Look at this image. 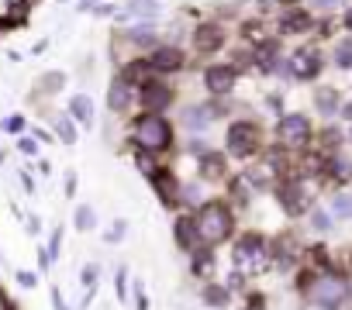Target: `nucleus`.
Segmentation results:
<instances>
[{"label": "nucleus", "instance_id": "f257e3e1", "mask_svg": "<svg viewBox=\"0 0 352 310\" xmlns=\"http://www.w3.org/2000/svg\"><path fill=\"white\" fill-rule=\"evenodd\" d=\"M297 293L318 310H345L352 303V279L342 269H307L300 265L294 279Z\"/></svg>", "mask_w": 352, "mask_h": 310}, {"label": "nucleus", "instance_id": "f03ea898", "mask_svg": "<svg viewBox=\"0 0 352 310\" xmlns=\"http://www.w3.org/2000/svg\"><path fill=\"white\" fill-rule=\"evenodd\" d=\"M180 128L169 114H145V110H135L128 114V141L131 148H142V152H152V155H169L176 148V138Z\"/></svg>", "mask_w": 352, "mask_h": 310}, {"label": "nucleus", "instance_id": "7ed1b4c3", "mask_svg": "<svg viewBox=\"0 0 352 310\" xmlns=\"http://www.w3.org/2000/svg\"><path fill=\"white\" fill-rule=\"evenodd\" d=\"M194 224H197V235H201V245H225L235 238L239 231V214L235 207L225 200V197H211V200H201L194 207Z\"/></svg>", "mask_w": 352, "mask_h": 310}, {"label": "nucleus", "instance_id": "20e7f679", "mask_svg": "<svg viewBox=\"0 0 352 310\" xmlns=\"http://www.w3.org/2000/svg\"><path fill=\"white\" fill-rule=\"evenodd\" d=\"M324 69H328V52H324V45L304 38V42H297L294 49H287L280 80H283V83H307V86H314V83H321Z\"/></svg>", "mask_w": 352, "mask_h": 310}, {"label": "nucleus", "instance_id": "39448f33", "mask_svg": "<svg viewBox=\"0 0 352 310\" xmlns=\"http://www.w3.org/2000/svg\"><path fill=\"white\" fill-rule=\"evenodd\" d=\"M266 148V128L259 117H232L225 128V155L235 163H252L259 159V152Z\"/></svg>", "mask_w": 352, "mask_h": 310}, {"label": "nucleus", "instance_id": "423d86ee", "mask_svg": "<svg viewBox=\"0 0 352 310\" xmlns=\"http://www.w3.org/2000/svg\"><path fill=\"white\" fill-rule=\"evenodd\" d=\"M162 42V32L155 21H128V25H118L111 32V52H114V62L118 59H128V56H145L152 45Z\"/></svg>", "mask_w": 352, "mask_h": 310}, {"label": "nucleus", "instance_id": "0eeeda50", "mask_svg": "<svg viewBox=\"0 0 352 310\" xmlns=\"http://www.w3.org/2000/svg\"><path fill=\"white\" fill-rule=\"evenodd\" d=\"M314 117L307 114V110H283L280 117H276V124H273V141L280 145V148H287V152H304V148H311V141H314Z\"/></svg>", "mask_w": 352, "mask_h": 310}, {"label": "nucleus", "instance_id": "6e6552de", "mask_svg": "<svg viewBox=\"0 0 352 310\" xmlns=\"http://www.w3.org/2000/svg\"><path fill=\"white\" fill-rule=\"evenodd\" d=\"M232 25H225V21H218V18H204V21H197L194 28H190V52H194V59H218V56H225L228 52V45H232Z\"/></svg>", "mask_w": 352, "mask_h": 310}, {"label": "nucleus", "instance_id": "1a4fd4ad", "mask_svg": "<svg viewBox=\"0 0 352 310\" xmlns=\"http://www.w3.org/2000/svg\"><path fill=\"white\" fill-rule=\"evenodd\" d=\"M232 262H235V272L239 276H263L273 262H270V238L259 235V231H245L235 238V248H232Z\"/></svg>", "mask_w": 352, "mask_h": 310}, {"label": "nucleus", "instance_id": "9d476101", "mask_svg": "<svg viewBox=\"0 0 352 310\" xmlns=\"http://www.w3.org/2000/svg\"><path fill=\"white\" fill-rule=\"evenodd\" d=\"M190 49L187 45H180V42H169V38H162L159 45H152L148 52H145V62H148V69H152V76H162V80H176V76H184L187 73V66H190Z\"/></svg>", "mask_w": 352, "mask_h": 310}, {"label": "nucleus", "instance_id": "9b49d317", "mask_svg": "<svg viewBox=\"0 0 352 310\" xmlns=\"http://www.w3.org/2000/svg\"><path fill=\"white\" fill-rule=\"evenodd\" d=\"M180 104V86L162 76H148L142 86H135V107L145 114H169Z\"/></svg>", "mask_w": 352, "mask_h": 310}, {"label": "nucleus", "instance_id": "f8f14e48", "mask_svg": "<svg viewBox=\"0 0 352 310\" xmlns=\"http://www.w3.org/2000/svg\"><path fill=\"white\" fill-rule=\"evenodd\" d=\"M270 190H273V200L280 204V211H283L287 217H307V211L318 204L311 183L300 180V176H283V180H276Z\"/></svg>", "mask_w": 352, "mask_h": 310}, {"label": "nucleus", "instance_id": "ddd939ff", "mask_svg": "<svg viewBox=\"0 0 352 310\" xmlns=\"http://www.w3.org/2000/svg\"><path fill=\"white\" fill-rule=\"evenodd\" d=\"M314 21H318V14H314L307 4L276 8V18L270 21V32H273L276 38H283V42H304V38H311Z\"/></svg>", "mask_w": 352, "mask_h": 310}, {"label": "nucleus", "instance_id": "4468645a", "mask_svg": "<svg viewBox=\"0 0 352 310\" xmlns=\"http://www.w3.org/2000/svg\"><path fill=\"white\" fill-rule=\"evenodd\" d=\"M252 49V76H263V80H280V69H283V56H287V42L276 38L273 32L249 45Z\"/></svg>", "mask_w": 352, "mask_h": 310}, {"label": "nucleus", "instance_id": "2eb2a0df", "mask_svg": "<svg viewBox=\"0 0 352 310\" xmlns=\"http://www.w3.org/2000/svg\"><path fill=\"white\" fill-rule=\"evenodd\" d=\"M201 83H204L208 97H235V90L242 83V73L228 59H208L204 69H201Z\"/></svg>", "mask_w": 352, "mask_h": 310}, {"label": "nucleus", "instance_id": "dca6fc26", "mask_svg": "<svg viewBox=\"0 0 352 310\" xmlns=\"http://www.w3.org/2000/svg\"><path fill=\"white\" fill-rule=\"evenodd\" d=\"M148 183H152V190H155V197H159L162 207H169V211H180L184 207V180L176 176L169 166H162L155 176H148Z\"/></svg>", "mask_w": 352, "mask_h": 310}, {"label": "nucleus", "instance_id": "f3484780", "mask_svg": "<svg viewBox=\"0 0 352 310\" xmlns=\"http://www.w3.org/2000/svg\"><path fill=\"white\" fill-rule=\"evenodd\" d=\"M342 100H345V93H342V86H335V83H314V86H311V110H314L321 121H335Z\"/></svg>", "mask_w": 352, "mask_h": 310}, {"label": "nucleus", "instance_id": "a211bd4d", "mask_svg": "<svg viewBox=\"0 0 352 310\" xmlns=\"http://www.w3.org/2000/svg\"><path fill=\"white\" fill-rule=\"evenodd\" d=\"M321 183L324 187H335V190H345L352 183V155L345 148L324 155V169H321Z\"/></svg>", "mask_w": 352, "mask_h": 310}, {"label": "nucleus", "instance_id": "6ab92c4d", "mask_svg": "<svg viewBox=\"0 0 352 310\" xmlns=\"http://www.w3.org/2000/svg\"><path fill=\"white\" fill-rule=\"evenodd\" d=\"M300 255H304V245L297 241V235L283 231V235L270 238V262H273L276 269H294V265H300Z\"/></svg>", "mask_w": 352, "mask_h": 310}, {"label": "nucleus", "instance_id": "aec40b11", "mask_svg": "<svg viewBox=\"0 0 352 310\" xmlns=\"http://www.w3.org/2000/svg\"><path fill=\"white\" fill-rule=\"evenodd\" d=\"M104 104H107V114H114V117H128V114L135 110V86L124 83L121 76H111V80H107Z\"/></svg>", "mask_w": 352, "mask_h": 310}, {"label": "nucleus", "instance_id": "412c9836", "mask_svg": "<svg viewBox=\"0 0 352 310\" xmlns=\"http://www.w3.org/2000/svg\"><path fill=\"white\" fill-rule=\"evenodd\" d=\"M228 155L225 152H218V148H204L201 155H197V176L204 180V183H225L228 176H232V169H228Z\"/></svg>", "mask_w": 352, "mask_h": 310}, {"label": "nucleus", "instance_id": "4be33fe9", "mask_svg": "<svg viewBox=\"0 0 352 310\" xmlns=\"http://www.w3.org/2000/svg\"><path fill=\"white\" fill-rule=\"evenodd\" d=\"M311 145H314L318 152H324V155L345 148V124H342V121H321V124L314 128V141H311Z\"/></svg>", "mask_w": 352, "mask_h": 310}, {"label": "nucleus", "instance_id": "5701e85b", "mask_svg": "<svg viewBox=\"0 0 352 310\" xmlns=\"http://www.w3.org/2000/svg\"><path fill=\"white\" fill-rule=\"evenodd\" d=\"M173 241L180 252H197L201 248V235H197V224H194V214H180L173 221Z\"/></svg>", "mask_w": 352, "mask_h": 310}, {"label": "nucleus", "instance_id": "b1692460", "mask_svg": "<svg viewBox=\"0 0 352 310\" xmlns=\"http://www.w3.org/2000/svg\"><path fill=\"white\" fill-rule=\"evenodd\" d=\"M328 66L338 69V73H352V35L338 32L331 42H328Z\"/></svg>", "mask_w": 352, "mask_h": 310}, {"label": "nucleus", "instance_id": "393cba45", "mask_svg": "<svg viewBox=\"0 0 352 310\" xmlns=\"http://www.w3.org/2000/svg\"><path fill=\"white\" fill-rule=\"evenodd\" d=\"M235 28L239 32H232L242 45H256V42H263L266 35H270V21L263 18V14H252V18H239L235 21Z\"/></svg>", "mask_w": 352, "mask_h": 310}, {"label": "nucleus", "instance_id": "a878e982", "mask_svg": "<svg viewBox=\"0 0 352 310\" xmlns=\"http://www.w3.org/2000/svg\"><path fill=\"white\" fill-rule=\"evenodd\" d=\"M114 76H121V80H124V83H131V86H142V83L152 76V69H148L145 56H128V59H118Z\"/></svg>", "mask_w": 352, "mask_h": 310}, {"label": "nucleus", "instance_id": "bb28decb", "mask_svg": "<svg viewBox=\"0 0 352 310\" xmlns=\"http://www.w3.org/2000/svg\"><path fill=\"white\" fill-rule=\"evenodd\" d=\"M201 300L208 307H214V310H225V307H232V289L225 283H218V279H208L204 289H201Z\"/></svg>", "mask_w": 352, "mask_h": 310}, {"label": "nucleus", "instance_id": "cd10ccee", "mask_svg": "<svg viewBox=\"0 0 352 310\" xmlns=\"http://www.w3.org/2000/svg\"><path fill=\"white\" fill-rule=\"evenodd\" d=\"M66 114H69L76 124L90 128V124H94V100H90L87 93H73V97H69V107H66Z\"/></svg>", "mask_w": 352, "mask_h": 310}, {"label": "nucleus", "instance_id": "c85d7f7f", "mask_svg": "<svg viewBox=\"0 0 352 310\" xmlns=\"http://www.w3.org/2000/svg\"><path fill=\"white\" fill-rule=\"evenodd\" d=\"M211 124V117H208V110H204V104H187L184 110H180V128H187V131H204Z\"/></svg>", "mask_w": 352, "mask_h": 310}, {"label": "nucleus", "instance_id": "c756f323", "mask_svg": "<svg viewBox=\"0 0 352 310\" xmlns=\"http://www.w3.org/2000/svg\"><path fill=\"white\" fill-rule=\"evenodd\" d=\"M342 28H338V14H318V21H314V32H311V42H318V45H328L335 35H338Z\"/></svg>", "mask_w": 352, "mask_h": 310}, {"label": "nucleus", "instance_id": "7c9ffc66", "mask_svg": "<svg viewBox=\"0 0 352 310\" xmlns=\"http://www.w3.org/2000/svg\"><path fill=\"white\" fill-rule=\"evenodd\" d=\"M204 110H208L211 124H214V121H232L235 100H232V97H208V100H204Z\"/></svg>", "mask_w": 352, "mask_h": 310}, {"label": "nucleus", "instance_id": "2f4dec72", "mask_svg": "<svg viewBox=\"0 0 352 310\" xmlns=\"http://www.w3.org/2000/svg\"><path fill=\"white\" fill-rule=\"evenodd\" d=\"M131 159H135V166H138V173L148 180V176H155L159 169H162V155H152V152H142V148H131Z\"/></svg>", "mask_w": 352, "mask_h": 310}, {"label": "nucleus", "instance_id": "473e14b6", "mask_svg": "<svg viewBox=\"0 0 352 310\" xmlns=\"http://www.w3.org/2000/svg\"><path fill=\"white\" fill-rule=\"evenodd\" d=\"M63 86H66V73H63V69H49V73H42V76H38L35 93H49V97H56Z\"/></svg>", "mask_w": 352, "mask_h": 310}, {"label": "nucleus", "instance_id": "72a5a7b5", "mask_svg": "<svg viewBox=\"0 0 352 310\" xmlns=\"http://www.w3.org/2000/svg\"><path fill=\"white\" fill-rule=\"evenodd\" d=\"M307 224H311V228H314V231H318V235H328V231H331V228H335V214H331V211H324V207H318V204H314V207H311V211H307Z\"/></svg>", "mask_w": 352, "mask_h": 310}, {"label": "nucleus", "instance_id": "f704fd0d", "mask_svg": "<svg viewBox=\"0 0 352 310\" xmlns=\"http://www.w3.org/2000/svg\"><path fill=\"white\" fill-rule=\"evenodd\" d=\"M328 211H331L335 217L349 221V217H352V193H342V190H338V193L331 197V207H328Z\"/></svg>", "mask_w": 352, "mask_h": 310}, {"label": "nucleus", "instance_id": "c9c22d12", "mask_svg": "<svg viewBox=\"0 0 352 310\" xmlns=\"http://www.w3.org/2000/svg\"><path fill=\"white\" fill-rule=\"evenodd\" d=\"M52 124H56V131H59V138H63L66 145H73V141H76V121H73L69 114H66V117H56Z\"/></svg>", "mask_w": 352, "mask_h": 310}, {"label": "nucleus", "instance_id": "e433bc0d", "mask_svg": "<svg viewBox=\"0 0 352 310\" xmlns=\"http://www.w3.org/2000/svg\"><path fill=\"white\" fill-rule=\"evenodd\" d=\"M25 128H28L25 114H11V117L0 121V131H8V134H25Z\"/></svg>", "mask_w": 352, "mask_h": 310}, {"label": "nucleus", "instance_id": "4c0bfd02", "mask_svg": "<svg viewBox=\"0 0 352 310\" xmlns=\"http://www.w3.org/2000/svg\"><path fill=\"white\" fill-rule=\"evenodd\" d=\"M76 228H80V231H90V228H94V207H87V204L76 207Z\"/></svg>", "mask_w": 352, "mask_h": 310}, {"label": "nucleus", "instance_id": "58836bf2", "mask_svg": "<svg viewBox=\"0 0 352 310\" xmlns=\"http://www.w3.org/2000/svg\"><path fill=\"white\" fill-rule=\"evenodd\" d=\"M266 107H270V114L280 117V114L287 110V107H283V93H280V90H270V93H266Z\"/></svg>", "mask_w": 352, "mask_h": 310}, {"label": "nucleus", "instance_id": "ea45409f", "mask_svg": "<svg viewBox=\"0 0 352 310\" xmlns=\"http://www.w3.org/2000/svg\"><path fill=\"white\" fill-rule=\"evenodd\" d=\"M338 28L345 35H352V0H345V8L338 11Z\"/></svg>", "mask_w": 352, "mask_h": 310}, {"label": "nucleus", "instance_id": "a19ab883", "mask_svg": "<svg viewBox=\"0 0 352 310\" xmlns=\"http://www.w3.org/2000/svg\"><path fill=\"white\" fill-rule=\"evenodd\" d=\"M208 148V141L201 138V134H194V138H187V155H194V159H197V155Z\"/></svg>", "mask_w": 352, "mask_h": 310}, {"label": "nucleus", "instance_id": "79ce46f5", "mask_svg": "<svg viewBox=\"0 0 352 310\" xmlns=\"http://www.w3.org/2000/svg\"><path fill=\"white\" fill-rule=\"evenodd\" d=\"M335 121L352 124V97H345V100H342V107H338V117H335Z\"/></svg>", "mask_w": 352, "mask_h": 310}, {"label": "nucleus", "instance_id": "37998d69", "mask_svg": "<svg viewBox=\"0 0 352 310\" xmlns=\"http://www.w3.org/2000/svg\"><path fill=\"white\" fill-rule=\"evenodd\" d=\"M18 152H25V155H35V152H38V145H35L32 138H25V134H21V138H18Z\"/></svg>", "mask_w": 352, "mask_h": 310}, {"label": "nucleus", "instance_id": "c03bdc74", "mask_svg": "<svg viewBox=\"0 0 352 310\" xmlns=\"http://www.w3.org/2000/svg\"><path fill=\"white\" fill-rule=\"evenodd\" d=\"M121 235H124V221H118V224H114V228L107 231V241H118Z\"/></svg>", "mask_w": 352, "mask_h": 310}, {"label": "nucleus", "instance_id": "a18cd8bd", "mask_svg": "<svg viewBox=\"0 0 352 310\" xmlns=\"http://www.w3.org/2000/svg\"><path fill=\"white\" fill-rule=\"evenodd\" d=\"M14 32V25L8 21V14H0V38H4V35H11Z\"/></svg>", "mask_w": 352, "mask_h": 310}, {"label": "nucleus", "instance_id": "49530a36", "mask_svg": "<svg viewBox=\"0 0 352 310\" xmlns=\"http://www.w3.org/2000/svg\"><path fill=\"white\" fill-rule=\"evenodd\" d=\"M297 4H307V0H273V8H297Z\"/></svg>", "mask_w": 352, "mask_h": 310}, {"label": "nucleus", "instance_id": "de8ad7c7", "mask_svg": "<svg viewBox=\"0 0 352 310\" xmlns=\"http://www.w3.org/2000/svg\"><path fill=\"white\" fill-rule=\"evenodd\" d=\"M97 8V0H80V11H94Z\"/></svg>", "mask_w": 352, "mask_h": 310}, {"label": "nucleus", "instance_id": "09e8293b", "mask_svg": "<svg viewBox=\"0 0 352 310\" xmlns=\"http://www.w3.org/2000/svg\"><path fill=\"white\" fill-rule=\"evenodd\" d=\"M345 145H352V124H345Z\"/></svg>", "mask_w": 352, "mask_h": 310}, {"label": "nucleus", "instance_id": "8fccbe9b", "mask_svg": "<svg viewBox=\"0 0 352 310\" xmlns=\"http://www.w3.org/2000/svg\"><path fill=\"white\" fill-rule=\"evenodd\" d=\"M59 4H66V0H59Z\"/></svg>", "mask_w": 352, "mask_h": 310}]
</instances>
